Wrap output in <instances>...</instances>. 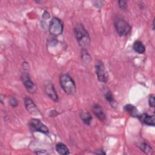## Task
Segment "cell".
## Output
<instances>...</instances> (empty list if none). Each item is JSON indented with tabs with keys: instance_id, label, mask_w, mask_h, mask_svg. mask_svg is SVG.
I'll return each mask as SVG.
<instances>
[{
	"instance_id": "6da1fadb",
	"label": "cell",
	"mask_w": 155,
	"mask_h": 155,
	"mask_svg": "<svg viewBox=\"0 0 155 155\" xmlns=\"http://www.w3.org/2000/svg\"><path fill=\"white\" fill-rule=\"evenodd\" d=\"M74 33L79 45L83 48H87L90 45V39L84 26L81 24H77L74 28Z\"/></svg>"
},
{
	"instance_id": "7a4b0ae2",
	"label": "cell",
	"mask_w": 155,
	"mask_h": 155,
	"mask_svg": "<svg viewBox=\"0 0 155 155\" xmlns=\"http://www.w3.org/2000/svg\"><path fill=\"white\" fill-rule=\"evenodd\" d=\"M60 85L67 94H74L76 88L74 81L67 74H62L59 78Z\"/></svg>"
},
{
	"instance_id": "3957f363",
	"label": "cell",
	"mask_w": 155,
	"mask_h": 155,
	"mask_svg": "<svg viewBox=\"0 0 155 155\" xmlns=\"http://www.w3.org/2000/svg\"><path fill=\"white\" fill-rule=\"evenodd\" d=\"M114 24L116 30L120 36H127L130 33L131 26L124 19L117 17L114 19Z\"/></svg>"
},
{
	"instance_id": "277c9868",
	"label": "cell",
	"mask_w": 155,
	"mask_h": 155,
	"mask_svg": "<svg viewBox=\"0 0 155 155\" xmlns=\"http://www.w3.org/2000/svg\"><path fill=\"white\" fill-rule=\"evenodd\" d=\"M63 23L61 19L54 17L50 21L49 24V32L53 36H58L62 34L63 31Z\"/></svg>"
},
{
	"instance_id": "5b68a950",
	"label": "cell",
	"mask_w": 155,
	"mask_h": 155,
	"mask_svg": "<svg viewBox=\"0 0 155 155\" xmlns=\"http://www.w3.org/2000/svg\"><path fill=\"white\" fill-rule=\"evenodd\" d=\"M95 71L98 80L104 83H106L108 81V74L104 66V63L98 61L95 65Z\"/></svg>"
},
{
	"instance_id": "8992f818",
	"label": "cell",
	"mask_w": 155,
	"mask_h": 155,
	"mask_svg": "<svg viewBox=\"0 0 155 155\" xmlns=\"http://www.w3.org/2000/svg\"><path fill=\"white\" fill-rule=\"evenodd\" d=\"M21 79L24 85L25 86L26 90L30 93H35L37 90L36 85L31 80L28 74L26 73H22L21 76Z\"/></svg>"
},
{
	"instance_id": "52a82bcc",
	"label": "cell",
	"mask_w": 155,
	"mask_h": 155,
	"mask_svg": "<svg viewBox=\"0 0 155 155\" xmlns=\"http://www.w3.org/2000/svg\"><path fill=\"white\" fill-rule=\"evenodd\" d=\"M29 125L33 131H39L43 133H47L48 132V128L39 119H32L30 122Z\"/></svg>"
},
{
	"instance_id": "ba28073f",
	"label": "cell",
	"mask_w": 155,
	"mask_h": 155,
	"mask_svg": "<svg viewBox=\"0 0 155 155\" xmlns=\"http://www.w3.org/2000/svg\"><path fill=\"white\" fill-rule=\"evenodd\" d=\"M24 105L27 111L33 115H39L40 114L39 110L33 102V101L29 97H25L24 99Z\"/></svg>"
},
{
	"instance_id": "9c48e42d",
	"label": "cell",
	"mask_w": 155,
	"mask_h": 155,
	"mask_svg": "<svg viewBox=\"0 0 155 155\" xmlns=\"http://www.w3.org/2000/svg\"><path fill=\"white\" fill-rule=\"evenodd\" d=\"M45 91L48 96L53 101L55 102H57L58 101V96L56 94L54 86L51 83H48L45 86Z\"/></svg>"
},
{
	"instance_id": "30bf717a",
	"label": "cell",
	"mask_w": 155,
	"mask_h": 155,
	"mask_svg": "<svg viewBox=\"0 0 155 155\" xmlns=\"http://www.w3.org/2000/svg\"><path fill=\"white\" fill-rule=\"evenodd\" d=\"M93 111L94 115L101 120L104 121L106 119L105 114L104 112V110L102 108V107L98 104H95L93 107Z\"/></svg>"
},
{
	"instance_id": "8fae6325",
	"label": "cell",
	"mask_w": 155,
	"mask_h": 155,
	"mask_svg": "<svg viewBox=\"0 0 155 155\" xmlns=\"http://www.w3.org/2000/svg\"><path fill=\"white\" fill-rule=\"evenodd\" d=\"M141 121L145 125L150 126H154L155 124V119L154 115H148L147 114H143L139 116Z\"/></svg>"
},
{
	"instance_id": "7c38bea8",
	"label": "cell",
	"mask_w": 155,
	"mask_h": 155,
	"mask_svg": "<svg viewBox=\"0 0 155 155\" xmlns=\"http://www.w3.org/2000/svg\"><path fill=\"white\" fill-rule=\"evenodd\" d=\"M124 110L126 111L130 116L135 117H139L140 115L136 107L131 104H127L124 106Z\"/></svg>"
},
{
	"instance_id": "4fadbf2b",
	"label": "cell",
	"mask_w": 155,
	"mask_h": 155,
	"mask_svg": "<svg viewBox=\"0 0 155 155\" xmlns=\"http://www.w3.org/2000/svg\"><path fill=\"white\" fill-rule=\"evenodd\" d=\"M104 92V96H105V99L108 101V102L113 107H116L117 104H116V102L113 96V94H112L111 91L108 88H105Z\"/></svg>"
},
{
	"instance_id": "5bb4252c",
	"label": "cell",
	"mask_w": 155,
	"mask_h": 155,
	"mask_svg": "<svg viewBox=\"0 0 155 155\" xmlns=\"http://www.w3.org/2000/svg\"><path fill=\"white\" fill-rule=\"evenodd\" d=\"M56 151L60 154H62V155H67L70 153L69 152V150L68 148H67V147L62 143H58L56 144Z\"/></svg>"
},
{
	"instance_id": "9a60e30c",
	"label": "cell",
	"mask_w": 155,
	"mask_h": 155,
	"mask_svg": "<svg viewBox=\"0 0 155 155\" xmlns=\"http://www.w3.org/2000/svg\"><path fill=\"white\" fill-rule=\"evenodd\" d=\"M133 49L139 54H143L145 51V47L140 41H136L134 42Z\"/></svg>"
},
{
	"instance_id": "2e32d148",
	"label": "cell",
	"mask_w": 155,
	"mask_h": 155,
	"mask_svg": "<svg viewBox=\"0 0 155 155\" xmlns=\"http://www.w3.org/2000/svg\"><path fill=\"white\" fill-rule=\"evenodd\" d=\"M140 149L145 154H151L153 153V150L151 147L146 142H142L139 145Z\"/></svg>"
},
{
	"instance_id": "e0dca14e",
	"label": "cell",
	"mask_w": 155,
	"mask_h": 155,
	"mask_svg": "<svg viewBox=\"0 0 155 155\" xmlns=\"http://www.w3.org/2000/svg\"><path fill=\"white\" fill-rule=\"evenodd\" d=\"M80 117L84 124L86 125H90L92 120V117L90 113L87 112H81L80 114Z\"/></svg>"
},
{
	"instance_id": "ac0fdd59",
	"label": "cell",
	"mask_w": 155,
	"mask_h": 155,
	"mask_svg": "<svg viewBox=\"0 0 155 155\" xmlns=\"http://www.w3.org/2000/svg\"><path fill=\"white\" fill-rule=\"evenodd\" d=\"M149 105L151 107L154 108L155 106V99H154V95L151 94L149 97Z\"/></svg>"
},
{
	"instance_id": "d6986e66",
	"label": "cell",
	"mask_w": 155,
	"mask_h": 155,
	"mask_svg": "<svg viewBox=\"0 0 155 155\" xmlns=\"http://www.w3.org/2000/svg\"><path fill=\"white\" fill-rule=\"evenodd\" d=\"M118 4L119 7L122 9H125L127 6V2L126 1H119Z\"/></svg>"
},
{
	"instance_id": "ffe728a7",
	"label": "cell",
	"mask_w": 155,
	"mask_h": 155,
	"mask_svg": "<svg viewBox=\"0 0 155 155\" xmlns=\"http://www.w3.org/2000/svg\"><path fill=\"white\" fill-rule=\"evenodd\" d=\"M10 101V102H9L10 104L12 107H15L17 106V105H18V101H17V100H16L15 98H14V97H11V98L10 99V101Z\"/></svg>"
},
{
	"instance_id": "44dd1931",
	"label": "cell",
	"mask_w": 155,
	"mask_h": 155,
	"mask_svg": "<svg viewBox=\"0 0 155 155\" xmlns=\"http://www.w3.org/2000/svg\"><path fill=\"white\" fill-rule=\"evenodd\" d=\"M42 17H43L44 19H48V18H49V17H50L49 13H48V12H45L43 13Z\"/></svg>"
},
{
	"instance_id": "7402d4cb",
	"label": "cell",
	"mask_w": 155,
	"mask_h": 155,
	"mask_svg": "<svg viewBox=\"0 0 155 155\" xmlns=\"http://www.w3.org/2000/svg\"><path fill=\"white\" fill-rule=\"evenodd\" d=\"M153 30H154V19L153 20Z\"/></svg>"
}]
</instances>
